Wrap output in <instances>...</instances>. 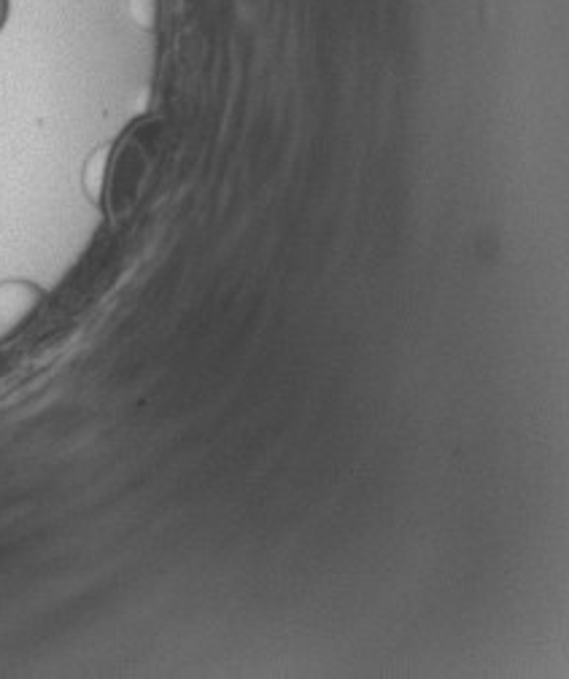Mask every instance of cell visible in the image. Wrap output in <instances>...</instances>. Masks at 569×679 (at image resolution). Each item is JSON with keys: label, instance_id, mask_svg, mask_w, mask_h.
I'll list each match as a JSON object with an SVG mask.
<instances>
[{"label": "cell", "instance_id": "1", "mask_svg": "<svg viewBox=\"0 0 569 679\" xmlns=\"http://www.w3.org/2000/svg\"><path fill=\"white\" fill-rule=\"evenodd\" d=\"M46 291L27 278L0 281V345L11 343L44 308Z\"/></svg>", "mask_w": 569, "mask_h": 679}, {"label": "cell", "instance_id": "2", "mask_svg": "<svg viewBox=\"0 0 569 679\" xmlns=\"http://www.w3.org/2000/svg\"><path fill=\"white\" fill-rule=\"evenodd\" d=\"M111 157H114V146L111 143H100L89 151L84 159V170H81V189L87 194V200L98 211H106L108 197V168H111Z\"/></svg>", "mask_w": 569, "mask_h": 679}, {"label": "cell", "instance_id": "3", "mask_svg": "<svg viewBox=\"0 0 569 679\" xmlns=\"http://www.w3.org/2000/svg\"><path fill=\"white\" fill-rule=\"evenodd\" d=\"M162 0H127V14L141 30H157L160 25Z\"/></svg>", "mask_w": 569, "mask_h": 679}, {"label": "cell", "instance_id": "4", "mask_svg": "<svg viewBox=\"0 0 569 679\" xmlns=\"http://www.w3.org/2000/svg\"><path fill=\"white\" fill-rule=\"evenodd\" d=\"M9 22V0H0V30Z\"/></svg>", "mask_w": 569, "mask_h": 679}]
</instances>
